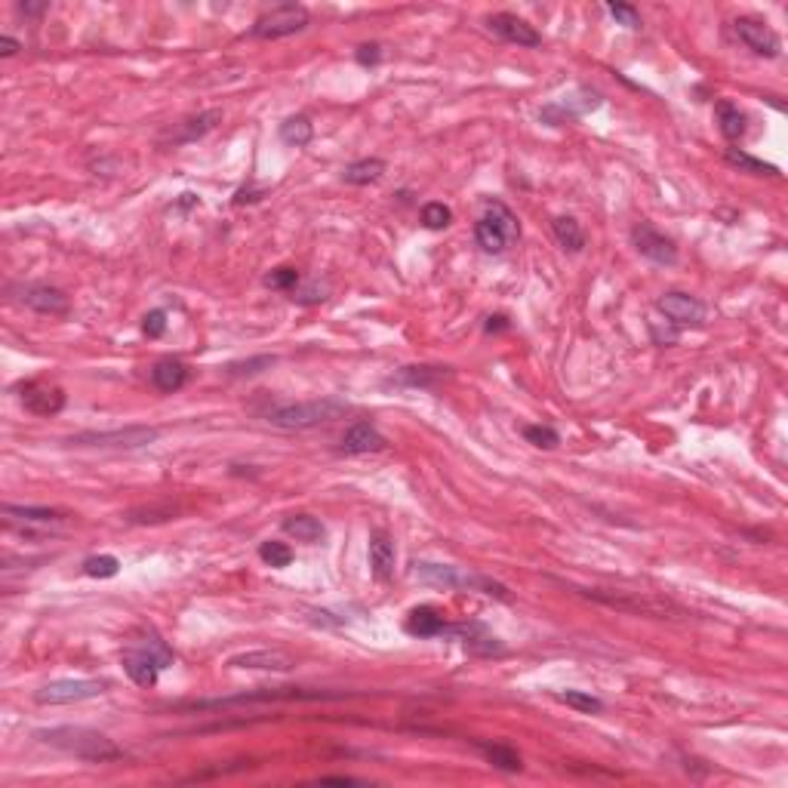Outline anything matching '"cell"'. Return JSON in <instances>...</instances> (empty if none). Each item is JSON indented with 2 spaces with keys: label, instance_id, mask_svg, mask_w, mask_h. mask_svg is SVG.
Listing matches in <instances>:
<instances>
[{
  "label": "cell",
  "instance_id": "6da1fadb",
  "mask_svg": "<svg viewBox=\"0 0 788 788\" xmlns=\"http://www.w3.org/2000/svg\"><path fill=\"white\" fill-rule=\"evenodd\" d=\"M34 736H38L43 746H53L65 751V755H75L90 764H108V761H120V757H124V748L114 746L105 733L90 727H53V730H38Z\"/></svg>",
  "mask_w": 788,
  "mask_h": 788
},
{
  "label": "cell",
  "instance_id": "7a4b0ae2",
  "mask_svg": "<svg viewBox=\"0 0 788 788\" xmlns=\"http://www.w3.org/2000/svg\"><path fill=\"white\" fill-rule=\"evenodd\" d=\"M349 403L339 401V397H321V401H287V403H274V407L265 410V422L274 425V429L284 431H308L317 429V425H327L332 419L345 416Z\"/></svg>",
  "mask_w": 788,
  "mask_h": 788
},
{
  "label": "cell",
  "instance_id": "3957f363",
  "mask_svg": "<svg viewBox=\"0 0 788 788\" xmlns=\"http://www.w3.org/2000/svg\"><path fill=\"white\" fill-rule=\"evenodd\" d=\"M124 662V671L129 675V681L139 686H155L157 677H161L164 668L173 665V650L157 638V634H146L142 641H133L120 656Z\"/></svg>",
  "mask_w": 788,
  "mask_h": 788
},
{
  "label": "cell",
  "instance_id": "277c9868",
  "mask_svg": "<svg viewBox=\"0 0 788 788\" xmlns=\"http://www.w3.org/2000/svg\"><path fill=\"white\" fill-rule=\"evenodd\" d=\"M413 576L422 582L440 585V589H472V591H483L490 598H499V601H511L509 589L502 582L490 580V576H477V573H465L459 567H450V563H435V561H416L413 563Z\"/></svg>",
  "mask_w": 788,
  "mask_h": 788
},
{
  "label": "cell",
  "instance_id": "5b68a950",
  "mask_svg": "<svg viewBox=\"0 0 788 788\" xmlns=\"http://www.w3.org/2000/svg\"><path fill=\"white\" fill-rule=\"evenodd\" d=\"M518 237H520L518 216L511 213V209L505 207L502 200H487V207H483V216L474 222V241H477V247H481L483 252H490V256H499V252L509 250V243L518 241Z\"/></svg>",
  "mask_w": 788,
  "mask_h": 788
},
{
  "label": "cell",
  "instance_id": "8992f818",
  "mask_svg": "<svg viewBox=\"0 0 788 788\" xmlns=\"http://www.w3.org/2000/svg\"><path fill=\"white\" fill-rule=\"evenodd\" d=\"M604 105V96L591 86H576L573 93L561 99H552L548 105H542L539 120L548 127H563V124H573V120L585 118V114L598 111Z\"/></svg>",
  "mask_w": 788,
  "mask_h": 788
},
{
  "label": "cell",
  "instance_id": "52a82bcc",
  "mask_svg": "<svg viewBox=\"0 0 788 788\" xmlns=\"http://www.w3.org/2000/svg\"><path fill=\"white\" fill-rule=\"evenodd\" d=\"M161 438V429L148 425H129V429L114 431H84V435L68 438L71 447H99V450H142Z\"/></svg>",
  "mask_w": 788,
  "mask_h": 788
},
{
  "label": "cell",
  "instance_id": "ba28073f",
  "mask_svg": "<svg viewBox=\"0 0 788 788\" xmlns=\"http://www.w3.org/2000/svg\"><path fill=\"white\" fill-rule=\"evenodd\" d=\"M308 22H312V16H308V10L302 4H280L252 22L250 34L259 40H280L290 38V34H299L302 28H308Z\"/></svg>",
  "mask_w": 788,
  "mask_h": 788
},
{
  "label": "cell",
  "instance_id": "9c48e42d",
  "mask_svg": "<svg viewBox=\"0 0 788 788\" xmlns=\"http://www.w3.org/2000/svg\"><path fill=\"white\" fill-rule=\"evenodd\" d=\"M345 693H323V690H302V686H278V690L241 693V696H222V699H204V703H188L185 708H226V705H243V703H278V699H342Z\"/></svg>",
  "mask_w": 788,
  "mask_h": 788
},
{
  "label": "cell",
  "instance_id": "30bf717a",
  "mask_svg": "<svg viewBox=\"0 0 788 788\" xmlns=\"http://www.w3.org/2000/svg\"><path fill=\"white\" fill-rule=\"evenodd\" d=\"M108 690L105 681H90V677H62V681H49L34 693L38 705H71L84 703V699H96Z\"/></svg>",
  "mask_w": 788,
  "mask_h": 788
},
{
  "label": "cell",
  "instance_id": "8fae6325",
  "mask_svg": "<svg viewBox=\"0 0 788 788\" xmlns=\"http://www.w3.org/2000/svg\"><path fill=\"white\" fill-rule=\"evenodd\" d=\"M632 247L641 252L647 262L653 265H662V269H671V265H677V247L675 241H671L668 235H662L656 226H650V222H638V226L632 228Z\"/></svg>",
  "mask_w": 788,
  "mask_h": 788
},
{
  "label": "cell",
  "instance_id": "7c38bea8",
  "mask_svg": "<svg viewBox=\"0 0 788 788\" xmlns=\"http://www.w3.org/2000/svg\"><path fill=\"white\" fill-rule=\"evenodd\" d=\"M222 124V108H209V111L200 114H188L179 124H173L166 133H161L157 146L161 148H179V146H191V142L204 139L209 129H216Z\"/></svg>",
  "mask_w": 788,
  "mask_h": 788
},
{
  "label": "cell",
  "instance_id": "4fadbf2b",
  "mask_svg": "<svg viewBox=\"0 0 788 788\" xmlns=\"http://www.w3.org/2000/svg\"><path fill=\"white\" fill-rule=\"evenodd\" d=\"M656 308H660V314H665V321L675 323V327H703L708 317L705 302L681 290L662 293L660 299H656Z\"/></svg>",
  "mask_w": 788,
  "mask_h": 788
},
{
  "label": "cell",
  "instance_id": "5bb4252c",
  "mask_svg": "<svg viewBox=\"0 0 788 788\" xmlns=\"http://www.w3.org/2000/svg\"><path fill=\"white\" fill-rule=\"evenodd\" d=\"M403 628H407V634H413V638H459L462 641L472 625H453L440 616L435 606H416V610L407 613Z\"/></svg>",
  "mask_w": 788,
  "mask_h": 788
},
{
  "label": "cell",
  "instance_id": "9a60e30c",
  "mask_svg": "<svg viewBox=\"0 0 788 788\" xmlns=\"http://www.w3.org/2000/svg\"><path fill=\"white\" fill-rule=\"evenodd\" d=\"M733 31H736V38L746 43L755 56H764V59H779V53H783V40H779V34L773 31L767 22L742 16V19L733 22Z\"/></svg>",
  "mask_w": 788,
  "mask_h": 788
},
{
  "label": "cell",
  "instance_id": "2e32d148",
  "mask_svg": "<svg viewBox=\"0 0 788 788\" xmlns=\"http://www.w3.org/2000/svg\"><path fill=\"white\" fill-rule=\"evenodd\" d=\"M483 25H487L496 38L518 43V47H542V34L530 25V22L515 16V13H493V16L483 19Z\"/></svg>",
  "mask_w": 788,
  "mask_h": 788
},
{
  "label": "cell",
  "instance_id": "e0dca14e",
  "mask_svg": "<svg viewBox=\"0 0 788 788\" xmlns=\"http://www.w3.org/2000/svg\"><path fill=\"white\" fill-rule=\"evenodd\" d=\"M22 302L38 314L62 317V314L71 312L68 293L59 290V287H49V284H28L25 290H22Z\"/></svg>",
  "mask_w": 788,
  "mask_h": 788
},
{
  "label": "cell",
  "instance_id": "ac0fdd59",
  "mask_svg": "<svg viewBox=\"0 0 788 788\" xmlns=\"http://www.w3.org/2000/svg\"><path fill=\"white\" fill-rule=\"evenodd\" d=\"M22 407L34 416H56L65 410V392L59 385L25 382V385H22Z\"/></svg>",
  "mask_w": 788,
  "mask_h": 788
},
{
  "label": "cell",
  "instance_id": "d6986e66",
  "mask_svg": "<svg viewBox=\"0 0 788 788\" xmlns=\"http://www.w3.org/2000/svg\"><path fill=\"white\" fill-rule=\"evenodd\" d=\"M385 447H388L385 435H382L373 422L360 419V422H354L342 435V447H339V450H342L345 456H364V453H382Z\"/></svg>",
  "mask_w": 788,
  "mask_h": 788
},
{
  "label": "cell",
  "instance_id": "ffe728a7",
  "mask_svg": "<svg viewBox=\"0 0 788 788\" xmlns=\"http://www.w3.org/2000/svg\"><path fill=\"white\" fill-rule=\"evenodd\" d=\"M231 668H250V671H293L296 660L284 650H250L228 660Z\"/></svg>",
  "mask_w": 788,
  "mask_h": 788
},
{
  "label": "cell",
  "instance_id": "44dd1931",
  "mask_svg": "<svg viewBox=\"0 0 788 788\" xmlns=\"http://www.w3.org/2000/svg\"><path fill=\"white\" fill-rule=\"evenodd\" d=\"M585 595L595 598V601H601V604L616 606V610L650 613V616H662V613H668V610L681 613L675 604H668V601H653V598H623V595H610V591H604V589H585Z\"/></svg>",
  "mask_w": 788,
  "mask_h": 788
},
{
  "label": "cell",
  "instance_id": "7402d4cb",
  "mask_svg": "<svg viewBox=\"0 0 788 788\" xmlns=\"http://www.w3.org/2000/svg\"><path fill=\"white\" fill-rule=\"evenodd\" d=\"M188 367L182 364V360H176V358H164V360H157L155 367H151V385L157 388V392H164V394H176L179 388H185L188 385Z\"/></svg>",
  "mask_w": 788,
  "mask_h": 788
},
{
  "label": "cell",
  "instance_id": "603a6c76",
  "mask_svg": "<svg viewBox=\"0 0 788 788\" xmlns=\"http://www.w3.org/2000/svg\"><path fill=\"white\" fill-rule=\"evenodd\" d=\"M453 370L450 367H401L392 382L397 385H407V388H438L444 379H450Z\"/></svg>",
  "mask_w": 788,
  "mask_h": 788
},
{
  "label": "cell",
  "instance_id": "cb8c5ba5",
  "mask_svg": "<svg viewBox=\"0 0 788 788\" xmlns=\"http://www.w3.org/2000/svg\"><path fill=\"white\" fill-rule=\"evenodd\" d=\"M714 118H718V129H721V136H724L727 142H739L742 136H746L748 118L736 102H730V99H718V102H714Z\"/></svg>",
  "mask_w": 788,
  "mask_h": 788
},
{
  "label": "cell",
  "instance_id": "d4e9b609",
  "mask_svg": "<svg viewBox=\"0 0 788 788\" xmlns=\"http://www.w3.org/2000/svg\"><path fill=\"white\" fill-rule=\"evenodd\" d=\"M370 570L379 582L394 576V542L385 533H373L370 536Z\"/></svg>",
  "mask_w": 788,
  "mask_h": 788
},
{
  "label": "cell",
  "instance_id": "484cf974",
  "mask_svg": "<svg viewBox=\"0 0 788 788\" xmlns=\"http://www.w3.org/2000/svg\"><path fill=\"white\" fill-rule=\"evenodd\" d=\"M474 746L483 755V761L493 764L496 770H505V773H520V770H524V761H520V755L511 746H505V742H483V739H477Z\"/></svg>",
  "mask_w": 788,
  "mask_h": 788
},
{
  "label": "cell",
  "instance_id": "4316f807",
  "mask_svg": "<svg viewBox=\"0 0 788 788\" xmlns=\"http://www.w3.org/2000/svg\"><path fill=\"white\" fill-rule=\"evenodd\" d=\"M284 533L293 536L296 542H305V545H317V542L327 536L323 524L312 515H290L284 520Z\"/></svg>",
  "mask_w": 788,
  "mask_h": 788
},
{
  "label": "cell",
  "instance_id": "83f0119b",
  "mask_svg": "<svg viewBox=\"0 0 788 788\" xmlns=\"http://www.w3.org/2000/svg\"><path fill=\"white\" fill-rule=\"evenodd\" d=\"M280 142L290 148H305L308 142L314 139V124L305 118V114H293V118H287L284 124H280L278 129Z\"/></svg>",
  "mask_w": 788,
  "mask_h": 788
},
{
  "label": "cell",
  "instance_id": "f1b7e54d",
  "mask_svg": "<svg viewBox=\"0 0 788 788\" xmlns=\"http://www.w3.org/2000/svg\"><path fill=\"white\" fill-rule=\"evenodd\" d=\"M552 231H554V237H558L563 252H582L585 250V231L573 216H558V219L552 222Z\"/></svg>",
  "mask_w": 788,
  "mask_h": 788
},
{
  "label": "cell",
  "instance_id": "f546056e",
  "mask_svg": "<svg viewBox=\"0 0 788 788\" xmlns=\"http://www.w3.org/2000/svg\"><path fill=\"white\" fill-rule=\"evenodd\" d=\"M382 173H385V161L382 157H364V161H354L342 170V179L349 185H370L379 182Z\"/></svg>",
  "mask_w": 788,
  "mask_h": 788
},
{
  "label": "cell",
  "instance_id": "4dcf8cb0",
  "mask_svg": "<svg viewBox=\"0 0 788 788\" xmlns=\"http://www.w3.org/2000/svg\"><path fill=\"white\" fill-rule=\"evenodd\" d=\"M462 643H465V650L474 656H502L505 653V643L493 638V634H487L483 632V625H477V623L468 628V634L462 638Z\"/></svg>",
  "mask_w": 788,
  "mask_h": 788
},
{
  "label": "cell",
  "instance_id": "1f68e13d",
  "mask_svg": "<svg viewBox=\"0 0 788 788\" xmlns=\"http://www.w3.org/2000/svg\"><path fill=\"white\" fill-rule=\"evenodd\" d=\"M4 515L6 518H19L25 524H59L65 520V511L56 509H40V505H4Z\"/></svg>",
  "mask_w": 788,
  "mask_h": 788
},
{
  "label": "cell",
  "instance_id": "d6a6232c",
  "mask_svg": "<svg viewBox=\"0 0 788 788\" xmlns=\"http://www.w3.org/2000/svg\"><path fill=\"white\" fill-rule=\"evenodd\" d=\"M727 164L736 166L739 173H751V176H779V166L776 164H764L757 157H751L748 151L742 148H727Z\"/></svg>",
  "mask_w": 788,
  "mask_h": 788
},
{
  "label": "cell",
  "instance_id": "836d02e7",
  "mask_svg": "<svg viewBox=\"0 0 788 788\" xmlns=\"http://www.w3.org/2000/svg\"><path fill=\"white\" fill-rule=\"evenodd\" d=\"M259 558H262L274 570H284V567H290V563H293V548L287 545V542L265 539L262 545H259Z\"/></svg>",
  "mask_w": 788,
  "mask_h": 788
},
{
  "label": "cell",
  "instance_id": "e575fe53",
  "mask_svg": "<svg viewBox=\"0 0 788 788\" xmlns=\"http://www.w3.org/2000/svg\"><path fill=\"white\" fill-rule=\"evenodd\" d=\"M554 699L563 705H570V708H576V712H582V714H601L604 712L601 699L591 696V693H582V690H561Z\"/></svg>",
  "mask_w": 788,
  "mask_h": 788
},
{
  "label": "cell",
  "instance_id": "d590c367",
  "mask_svg": "<svg viewBox=\"0 0 788 788\" xmlns=\"http://www.w3.org/2000/svg\"><path fill=\"white\" fill-rule=\"evenodd\" d=\"M84 573L90 580H111V576L120 573V561L114 554H93V558L84 561Z\"/></svg>",
  "mask_w": 788,
  "mask_h": 788
},
{
  "label": "cell",
  "instance_id": "8d00e7d4",
  "mask_svg": "<svg viewBox=\"0 0 788 788\" xmlns=\"http://www.w3.org/2000/svg\"><path fill=\"white\" fill-rule=\"evenodd\" d=\"M274 354H259V358H250V360H235V364H228L226 370L228 376H235V379H243V376H256L262 370H271L274 367Z\"/></svg>",
  "mask_w": 788,
  "mask_h": 788
},
{
  "label": "cell",
  "instance_id": "74e56055",
  "mask_svg": "<svg viewBox=\"0 0 788 788\" xmlns=\"http://www.w3.org/2000/svg\"><path fill=\"white\" fill-rule=\"evenodd\" d=\"M524 440L539 450H554L561 444V435L552 429V425H524Z\"/></svg>",
  "mask_w": 788,
  "mask_h": 788
},
{
  "label": "cell",
  "instance_id": "f35d334b",
  "mask_svg": "<svg viewBox=\"0 0 788 788\" xmlns=\"http://www.w3.org/2000/svg\"><path fill=\"white\" fill-rule=\"evenodd\" d=\"M299 271L290 269V265H280V269H274L265 274V287H271V290H280V293H293L296 287H299Z\"/></svg>",
  "mask_w": 788,
  "mask_h": 788
},
{
  "label": "cell",
  "instance_id": "ab89813d",
  "mask_svg": "<svg viewBox=\"0 0 788 788\" xmlns=\"http://www.w3.org/2000/svg\"><path fill=\"white\" fill-rule=\"evenodd\" d=\"M453 222V209L447 204H440V200H431V204L422 207V226L431 228V231H440L447 228Z\"/></svg>",
  "mask_w": 788,
  "mask_h": 788
},
{
  "label": "cell",
  "instance_id": "60d3db41",
  "mask_svg": "<svg viewBox=\"0 0 788 788\" xmlns=\"http://www.w3.org/2000/svg\"><path fill=\"white\" fill-rule=\"evenodd\" d=\"M327 296H330V284L312 280V284H305V287H296L290 299L299 302V305H321V302H327Z\"/></svg>",
  "mask_w": 788,
  "mask_h": 788
},
{
  "label": "cell",
  "instance_id": "b9f144b4",
  "mask_svg": "<svg viewBox=\"0 0 788 788\" xmlns=\"http://www.w3.org/2000/svg\"><path fill=\"white\" fill-rule=\"evenodd\" d=\"M606 13H610L613 19H616V25H623V28H641L643 22H641V13L634 10L632 4H606Z\"/></svg>",
  "mask_w": 788,
  "mask_h": 788
},
{
  "label": "cell",
  "instance_id": "7bdbcfd3",
  "mask_svg": "<svg viewBox=\"0 0 788 788\" xmlns=\"http://www.w3.org/2000/svg\"><path fill=\"white\" fill-rule=\"evenodd\" d=\"M142 332H146L148 339H161L166 332V312L164 308H155V312H148L146 317H142Z\"/></svg>",
  "mask_w": 788,
  "mask_h": 788
},
{
  "label": "cell",
  "instance_id": "ee69618b",
  "mask_svg": "<svg viewBox=\"0 0 788 788\" xmlns=\"http://www.w3.org/2000/svg\"><path fill=\"white\" fill-rule=\"evenodd\" d=\"M650 332H653V342L665 345V349H668V345H677V339H681L677 327H675V323H668V321H665V327L660 321H650Z\"/></svg>",
  "mask_w": 788,
  "mask_h": 788
},
{
  "label": "cell",
  "instance_id": "f6af8a7d",
  "mask_svg": "<svg viewBox=\"0 0 788 788\" xmlns=\"http://www.w3.org/2000/svg\"><path fill=\"white\" fill-rule=\"evenodd\" d=\"M173 509H136L129 511V520L133 524H157V520H170Z\"/></svg>",
  "mask_w": 788,
  "mask_h": 788
},
{
  "label": "cell",
  "instance_id": "bcb514c9",
  "mask_svg": "<svg viewBox=\"0 0 788 788\" xmlns=\"http://www.w3.org/2000/svg\"><path fill=\"white\" fill-rule=\"evenodd\" d=\"M354 59H358L360 65H379V59H382V47H379V43H364V47H358Z\"/></svg>",
  "mask_w": 788,
  "mask_h": 788
},
{
  "label": "cell",
  "instance_id": "7dc6e473",
  "mask_svg": "<svg viewBox=\"0 0 788 788\" xmlns=\"http://www.w3.org/2000/svg\"><path fill=\"white\" fill-rule=\"evenodd\" d=\"M19 49H22V43H19L16 38H10V34H4V38H0V56H4V59L16 56Z\"/></svg>",
  "mask_w": 788,
  "mask_h": 788
},
{
  "label": "cell",
  "instance_id": "c3c4849f",
  "mask_svg": "<svg viewBox=\"0 0 788 788\" xmlns=\"http://www.w3.org/2000/svg\"><path fill=\"white\" fill-rule=\"evenodd\" d=\"M509 327H511V323H509V317H505V314H490L487 323H483V330H487V332H502Z\"/></svg>",
  "mask_w": 788,
  "mask_h": 788
},
{
  "label": "cell",
  "instance_id": "681fc988",
  "mask_svg": "<svg viewBox=\"0 0 788 788\" xmlns=\"http://www.w3.org/2000/svg\"><path fill=\"white\" fill-rule=\"evenodd\" d=\"M262 198V191H256V188H241V191L235 194V207H243V204H252V200Z\"/></svg>",
  "mask_w": 788,
  "mask_h": 788
},
{
  "label": "cell",
  "instance_id": "f907efd6",
  "mask_svg": "<svg viewBox=\"0 0 788 788\" xmlns=\"http://www.w3.org/2000/svg\"><path fill=\"white\" fill-rule=\"evenodd\" d=\"M321 783H332V785H364L360 779H354V776H323Z\"/></svg>",
  "mask_w": 788,
  "mask_h": 788
},
{
  "label": "cell",
  "instance_id": "816d5d0a",
  "mask_svg": "<svg viewBox=\"0 0 788 788\" xmlns=\"http://www.w3.org/2000/svg\"><path fill=\"white\" fill-rule=\"evenodd\" d=\"M19 13H25V16H40V13H47V4H19Z\"/></svg>",
  "mask_w": 788,
  "mask_h": 788
}]
</instances>
